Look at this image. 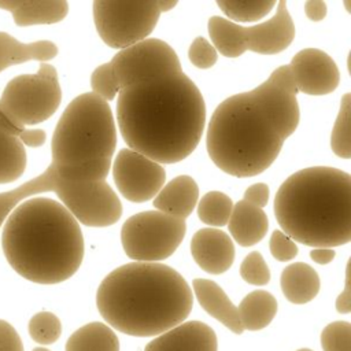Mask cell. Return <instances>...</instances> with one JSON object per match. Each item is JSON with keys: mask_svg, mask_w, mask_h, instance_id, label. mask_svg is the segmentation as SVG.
I'll return each mask as SVG.
<instances>
[{"mask_svg": "<svg viewBox=\"0 0 351 351\" xmlns=\"http://www.w3.org/2000/svg\"><path fill=\"white\" fill-rule=\"evenodd\" d=\"M245 51L262 55H276L282 52L295 37V25L287 10V1L277 3L276 14L266 22L248 27L241 26Z\"/></svg>", "mask_w": 351, "mask_h": 351, "instance_id": "5bb4252c", "label": "cell"}, {"mask_svg": "<svg viewBox=\"0 0 351 351\" xmlns=\"http://www.w3.org/2000/svg\"><path fill=\"white\" fill-rule=\"evenodd\" d=\"M21 0H0V8L12 12L18 5Z\"/></svg>", "mask_w": 351, "mask_h": 351, "instance_id": "bcb514c9", "label": "cell"}, {"mask_svg": "<svg viewBox=\"0 0 351 351\" xmlns=\"http://www.w3.org/2000/svg\"><path fill=\"white\" fill-rule=\"evenodd\" d=\"M326 3L322 0H308L304 3V12L310 21H322L326 16Z\"/></svg>", "mask_w": 351, "mask_h": 351, "instance_id": "b9f144b4", "label": "cell"}, {"mask_svg": "<svg viewBox=\"0 0 351 351\" xmlns=\"http://www.w3.org/2000/svg\"><path fill=\"white\" fill-rule=\"evenodd\" d=\"M269 186L263 182H256L251 186H248L244 192V200L251 203L252 206L258 207V208H262L267 204L269 202Z\"/></svg>", "mask_w": 351, "mask_h": 351, "instance_id": "f35d334b", "label": "cell"}, {"mask_svg": "<svg viewBox=\"0 0 351 351\" xmlns=\"http://www.w3.org/2000/svg\"><path fill=\"white\" fill-rule=\"evenodd\" d=\"M90 86L92 93L101 97L107 103L108 100L115 99V96L119 93V85L110 62L103 63L93 70L90 75Z\"/></svg>", "mask_w": 351, "mask_h": 351, "instance_id": "836d02e7", "label": "cell"}, {"mask_svg": "<svg viewBox=\"0 0 351 351\" xmlns=\"http://www.w3.org/2000/svg\"><path fill=\"white\" fill-rule=\"evenodd\" d=\"M277 300L267 291H252L237 306L239 319L244 330H261L266 328L277 314Z\"/></svg>", "mask_w": 351, "mask_h": 351, "instance_id": "603a6c76", "label": "cell"}, {"mask_svg": "<svg viewBox=\"0 0 351 351\" xmlns=\"http://www.w3.org/2000/svg\"><path fill=\"white\" fill-rule=\"evenodd\" d=\"M241 278L252 285H266L270 281V270L263 256L254 251L250 252L240 265Z\"/></svg>", "mask_w": 351, "mask_h": 351, "instance_id": "e575fe53", "label": "cell"}, {"mask_svg": "<svg viewBox=\"0 0 351 351\" xmlns=\"http://www.w3.org/2000/svg\"><path fill=\"white\" fill-rule=\"evenodd\" d=\"M296 351H313V350H310V348H300V350H296Z\"/></svg>", "mask_w": 351, "mask_h": 351, "instance_id": "c3c4849f", "label": "cell"}, {"mask_svg": "<svg viewBox=\"0 0 351 351\" xmlns=\"http://www.w3.org/2000/svg\"><path fill=\"white\" fill-rule=\"evenodd\" d=\"M62 101L56 69L41 63L37 73L21 74L7 82L0 95V110L18 126L26 128L51 118Z\"/></svg>", "mask_w": 351, "mask_h": 351, "instance_id": "52a82bcc", "label": "cell"}, {"mask_svg": "<svg viewBox=\"0 0 351 351\" xmlns=\"http://www.w3.org/2000/svg\"><path fill=\"white\" fill-rule=\"evenodd\" d=\"M144 351H218V340L207 324L186 321L154 337Z\"/></svg>", "mask_w": 351, "mask_h": 351, "instance_id": "2e32d148", "label": "cell"}, {"mask_svg": "<svg viewBox=\"0 0 351 351\" xmlns=\"http://www.w3.org/2000/svg\"><path fill=\"white\" fill-rule=\"evenodd\" d=\"M59 49L49 40L22 43L5 32H0V73L10 66L29 60L47 63L58 55Z\"/></svg>", "mask_w": 351, "mask_h": 351, "instance_id": "ffe728a7", "label": "cell"}, {"mask_svg": "<svg viewBox=\"0 0 351 351\" xmlns=\"http://www.w3.org/2000/svg\"><path fill=\"white\" fill-rule=\"evenodd\" d=\"M280 284L284 296L293 304L311 302L321 285L317 271L303 262L288 265L281 273Z\"/></svg>", "mask_w": 351, "mask_h": 351, "instance_id": "44dd1931", "label": "cell"}, {"mask_svg": "<svg viewBox=\"0 0 351 351\" xmlns=\"http://www.w3.org/2000/svg\"><path fill=\"white\" fill-rule=\"evenodd\" d=\"M324 351H351V324L335 321L326 325L321 333Z\"/></svg>", "mask_w": 351, "mask_h": 351, "instance_id": "d6a6232c", "label": "cell"}, {"mask_svg": "<svg viewBox=\"0 0 351 351\" xmlns=\"http://www.w3.org/2000/svg\"><path fill=\"white\" fill-rule=\"evenodd\" d=\"M27 330L30 337L41 346H48L55 343L62 335V322L51 311L36 313L29 324Z\"/></svg>", "mask_w": 351, "mask_h": 351, "instance_id": "1f68e13d", "label": "cell"}, {"mask_svg": "<svg viewBox=\"0 0 351 351\" xmlns=\"http://www.w3.org/2000/svg\"><path fill=\"white\" fill-rule=\"evenodd\" d=\"M192 288L199 304L206 313L233 333L241 335L244 332L239 319L237 307L230 302L228 295L217 282L207 278H195L192 281Z\"/></svg>", "mask_w": 351, "mask_h": 351, "instance_id": "ac0fdd59", "label": "cell"}, {"mask_svg": "<svg viewBox=\"0 0 351 351\" xmlns=\"http://www.w3.org/2000/svg\"><path fill=\"white\" fill-rule=\"evenodd\" d=\"M27 165L25 145L21 140L0 129V184L21 178Z\"/></svg>", "mask_w": 351, "mask_h": 351, "instance_id": "4316f807", "label": "cell"}, {"mask_svg": "<svg viewBox=\"0 0 351 351\" xmlns=\"http://www.w3.org/2000/svg\"><path fill=\"white\" fill-rule=\"evenodd\" d=\"M213 47L226 58H239L245 52L241 25L230 22L218 15H213L207 23Z\"/></svg>", "mask_w": 351, "mask_h": 351, "instance_id": "484cf974", "label": "cell"}, {"mask_svg": "<svg viewBox=\"0 0 351 351\" xmlns=\"http://www.w3.org/2000/svg\"><path fill=\"white\" fill-rule=\"evenodd\" d=\"M188 58L197 69H210L217 63L218 53L208 40L204 37H196L189 47Z\"/></svg>", "mask_w": 351, "mask_h": 351, "instance_id": "d590c367", "label": "cell"}, {"mask_svg": "<svg viewBox=\"0 0 351 351\" xmlns=\"http://www.w3.org/2000/svg\"><path fill=\"white\" fill-rule=\"evenodd\" d=\"M269 247L273 258L280 262L292 261L298 255L296 243L281 230H274L271 233Z\"/></svg>", "mask_w": 351, "mask_h": 351, "instance_id": "8d00e7d4", "label": "cell"}, {"mask_svg": "<svg viewBox=\"0 0 351 351\" xmlns=\"http://www.w3.org/2000/svg\"><path fill=\"white\" fill-rule=\"evenodd\" d=\"M228 228L237 244L241 247H251L265 237L269 229V221L262 208H258L243 199L233 206Z\"/></svg>", "mask_w": 351, "mask_h": 351, "instance_id": "d6986e66", "label": "cell"}, {"mask_svg": "<svg viewBox=\"0 0 351 351\" xmlns=\"http://www.w3.org/2000/svg\"><path fill=\"white\" fill-rule=\"evenodd\" d=\"M274 215L293 241L332 248L351 240V176L314 166L289 176L274 197Z\"/></svg>", "mask_w": 351, "mask_h": 351, "instance_id": "277c9868", "label": "cell"}, {"mask_svg": "<svg viewBox=\"0 0 351 351\" xmlns=\"http://www.w3.org/2000/svg\"><path fill=\"white\" fill-rule=\"evenodd\" d=\"M310 258L315 263L326 265L335 259V251L332 248H314L310 252Z\"/></svg>", "mask_w": 351, "mask_h": 351, "instance_id": "7bdbcfd3", "label": "cell"}, {"mask_svg": "<svg viewBox=\"0 0 351 351\" xmlns=\"http://www.w3.org/2000/svg\"><path fill=\"white\" fill-rule=\"evenodd\" d=\"M69 12V3L64 0H21L11 12L15 25H52L63 21Z\"/></svg>", "mask_w": 351, "mask_h": 351, "instance_id": "cb8c5ba5", "label": "cell"}, {"mask_svg": "<svg viewBox=\"0 0 351 351\" xmlns=\"http://www.w3.org/2000/svg\"><path fill=\"white\" fill-rule=\"evenodd\" d=\"M103 319L125 335L159 336L182 324L193 306L185 278L163 263L133 262L108 273L96 292Z\"/></svg>", "mask_w": 351, "mask_h": 351, "instance_id": "7a4b0ae2", "label": "cell"}, {"mask_svg": "<svg viewBox=\"0 0 351 351\" xmlns=\"http://www.w3.org/2000/svg\"><path fill=\"white\" fill-rule=\"evenodd\" d=\"M64 351H119V340L108 325L95 321L78 328L69 337Z\"/></svg>", "mask_w": 351, "mask_h": 351, "instance_id": "d4e9b609", "label": "cell"}, {"mask_svg": "<svg viewBox=\"0 0 351 351\" xmlns=\"http://www.w3.org/2000/svg\"><path fill=\"white\" fill-rule=\"evenodd\" d=\"M0 129L4 130V132H7V133H10V134H12V136H15V137H19L25 128L18 126L14 121H11V119L0 110Z\"/></svg>", "mask_w": 351, "mask_h": 351, "instance_id": "ee69618b", "label": "cell"}, {"mask_svg": "<svg viewBox=\"0 0 351 351\" xmlns=\"http://www.w3.org/2000/svg\"><path fill=\"white\" fill-rule=\"evenodd\" d=\"M0 351H23L19 333L5 319H0Z\"/></svg>", "mask_w": 351, "mask_h": 351, "instance_id": "74e56055", "label": "cell"}, {"mask_svg": "<svg viewBox=\"0 0 351 351\" xmlns=\"http://www.w3.org/2000/svg\"><path fill=\"white\" fill-rule=\"evenodd\" d=\"M351 95L346 93L341 97L340 110L330 134L332 151L344 159L351 158V132H350Z\"/></svg>", "mask_w": 351, "mask_h": 351, "instance_id": "4dcf8cb0", "label": "cell"}, {"mask_svg": "<svg viewBox=\"0 0 351 351\" xmlns=\"http://www.w3.org/2000/svg\"><path fill=\"white\" fill-rule=\"evenodd\" d=\"M1 245L8 265L21 277L44 285L75 274L85 250L78 221L49 197L18 204L3 223Z\"/></svg>", "mask_w": 351, "mask_h": 351, "instance_id": "3957f363", "label": "cell"}, {"mask_svg": "<svg viewBox=\"0 0 351 351\" xmlns=\"http://www.w3.org/2000/svg\"><path fill=\"white\" fill-rule=\"evenodd\" d=\"M186 232L182 219L158 210L129 217L121 229V241L128 258L134 262L156 263L171 256Z\"/></svg>", "mask_w": 351, "mask_h": 351, "instance_id": "ba28073f", "label": "cell"}, {"mask_svg": "<svg viewBox=\"0 0 351 351\" xmlns=\"http://www.w3.org/2000/svg\"><path fill=\"white\" fill-rule=\"evenodd\" d=\"M232 210L233 202L228 195L219 191H210L199 200L197 217L208 226L221 228L228 225Z\"/></svg>", "mask_w": 351, "mask_h": 351, "instance_id": "83f0119b", "label": "cell"}, {"mask_svg": "<svg viewBox=\"0 0 351 351\" xmlns=\"http://www.w3.org/2000/svg\"><path fill=\"white\" fill-rule=\"evenodd\" d=\"M32 351H51V350L47 348V347H36V348H33Z\"/></svg>", "mask_w": 351, "mask_h": 351, "instance_id": "7dc6e473", "label": "cell"}, {"mask_svg": "<svg viewBox=\"0 0 351 351\" xmlns=\"http://www.w3.org/2000/svg\"><path fill=\"white\" fill-rule=\"evenodd\" d=\"M18 138L21 140V143L25 147L37 148V147H41L45 143L47 134L41 129H27V128H25Z\"/></svg>", "mask_w": 351, "mask_h": 351, "instance_id": "60d3db41", "label": "cell"}, {"mask_svg": "<svg viewBox=\"0 0 351 351\" xmlns=\"http://www.w3.org/2000/svg\"><path fill=\"white\" fill-rule=\"evenodd\" d=\"M53 165V163H52ZM111 159H95L71 166H55L60 178L74 184H95L106 181L111 167Z\"/></svg>", "mask_w": 351, "mask_h": 351, "instance_id": "f1b7e54d", "label": "cell"}, {"mask_svg": "<svg viewBox=\"0 0 351 351\" xmlns=\"http://www.w3.org/2000/svg\"><path fill=\"white\" fill-rule=\"evenodd\" d=\"M248 95L284 141L293 134L300 112L296 99L298 88L289 64L277 67L265 82L250 90Z\"/></svg>", "mask_w": 351, "mask_h": 351, "instance_id": "8fae6325", "label": "cell"}, {"mask_svg": "<svg viewBox=\"0 0 351 351\" xmlns=\"http://www.w3.org/2000/svg\"><path fill=\"white\" fill-rule=\"evenodd\" d=\"M112 178L121 195L134 203L154 199L165 185L162 165L130 149L122 148L112 163Z\"/></svg>", "mask_w": 351, "mask_h": 351, "instance_id": "7c38bea8", "label": "cell"}, {"mask_svg": "<svg viewBox=\"0 0 351 351\" xmlns=\"http://www.w3.org/2000/svg\"><path fill=\"white\" fill-rule=\"evenodd\" d=\"M110 63L119 90L137 82L182 71L176 51L159 38H145L125 49H119Z\"/></svg>", "mask_w": 351, "mask_h": 351, "instance_id": "30bf717a", "label": "cell"}, {"mask_svg": "<svg viewBox=\"0 0 351 351\" xmlns=\"http://www.w3.org/2000/svg\"><path fill=\"white\" fill-rule=\"evenodd\" d=\"M206 141L214 165L233 177L261 174L277 159L284 144L248 92L233 95L217 106Z\"/></svg>", "mask_w": 351, "mask_h": 351, "instance_id": "5b68a950", "label": "cell"}, {"mask_svg": "<svg viewBox=\"0 0 351 351\" xmlns=\"http://www.w3.org/2000/svg\"><path fill=\"white\" fill-rule=\"evenodd\" d=\"M177 0H158V5H159V10L160 12H166V11H170L171 8H174L177 5Z\"/></svg>", "mask_w": 351, "mask_h": 351, "instance_id": "f6af8a7d", "label": "cell"}, {"mask_svg": "<svg viewBox=\"0 0 351 351\" xmlns=\"http://www.w3.org/2000/svg\"><path fill=\"white\" fill-rule=\"evenodd\" d=\"M199 197V188L191 176H178L162 186L154 197V207L170 217L185 221L193 211Z\"/></svg>", "mask_w": 351, "mask_h": 351, "instance_id": "e0dca14e", "label": "cell"}, {"mask_svg": "<svg viewBox=\"0 0 351 351\" xmlns=\"http://www.w3.org/2000/svg\"><path fill=\"white\" fill-rule=\"evenodd\" d=\"M289 67L298 92L321 96L333 92L340 81V73L335 60L324 51L304 48L291 60Z\"/></svg>", "mask_w": 351, "mask_h": 351, "instance_id": "4fadbf2b", "label": "cell"}, {"mask_svg": "<svg viewBox=\"0 0 351 351\" xmlns=\"http://www.w3.org/2000/svg\"><path fill=\"white\" fill-rule=\"evenodd\" d=\"M117 129L106 100L92 92L74 97L60 115L51 143L55 166H71L112 156Z\"/></svg>", "mask_w": 351, "mask_h": 351, "instance_id": "8992f818", "label": "cell"}, {"mask_svg": "<svg viewBox=\"0 0 351 351\" xmlns=\"http://www.w3.org/2000/svg\"><path fill=\"white\" fill-rule=\"evenodd\" d=\"M158 0L152 1H93V21L106 45L125 49L145 40L160 16Z\"/></svg>", "mask_w": 351, "mask_h": 351, "instance_id": "9c48e42d", "label": "cell"}, {"mask_svg": "<svg viewBox=\"0 0 351 351\" xmlns=\"http://www.w3.org/2000/svg\"><path fill=\"white\" fill-rule=\"evenodd\" d=\"M117 121L128 147L156 163H176L197 147L206 104L196 84L171 73L119 90Z\"/></svg>", "mask_w": 351, "mask_h": 351, "instance_id": "6da1fadb", "label": "cell"}, {"mask_svg": "<svg viewBox=\"0 0 351 351\" xmlns=\"http://www.w3.org/2000/svg\"><path fill=\"white\" fill-rule=\"evenodd\" d=\"M336 310L341 314L351 311V280H350V262L346 267V284L343 292L336 299Z\"/></svg>", "mask_w": 351, "mask_h": 351, "instance_id": "ab89813d", "label": "cell"}, {"mask_svg": "<svg viewBox=\"0 0 351 351\" xmlns=\"http://www.w3.org/2000/svg\"><path fill=\"white\" fill-rule=\"evenodd\" d=\"M191 254L202 270L210 274H222L233 265L234 245L223 230L203 228L192 236Z\"/></svg>", "mask_w": 351, "mask_h": 351, "instance_id": "9a60e30c", "label": "cell"}, {"mask_svg": "<svg viewBox=\"0 0 351 351\" xmlns=\"http://www.w3.org/2000/svg\"><path fill=\"white\" fill-rule=\"evenodd\" d=\"M59 181V174L55 165H49L41 174L21 184L19 186L0 192V228L12 213V210L22 202L32 199L40 193L55 192Z\"/></svg>", "mask_w": 351, "mask_h": 351, "instance_id": "7402d4cb", "label": "cell"}, {"mask_svg": "<svg viewBox=\"0 0 351 351\" xmlns=\"http://www.w3.org/2000/svg\"><path fill=\"white\" fill-rule=\"evenodd\" d=\"M222 12L236 22H255L266 16L276 5L273 0H217Z\"/></svg>", "mask_w": 351, "mask_h": 351, "instance_id": "f546056e", "label": "cell"}]
</instances>
